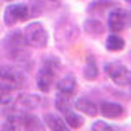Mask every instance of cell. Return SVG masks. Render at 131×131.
Instances as JSON below:
<instances>
[{"label": "cell", "instance_id": "cell-16", "mask_svg": "<svg viewBox=\"0 0 131 131\" xmlns=\"http://www.w3.org/2000/svg\"><path fill=\"white\" fill-rule=\"evenodd\" d=\"M106 48L110 49V51H121L123 48H125V39L120 38L118 35H110L108 38H106Z\"/></svg>", "mask_w": 131, "mask_h": 131}, {"label": "cell", "instance_id": "cell-18", "mask_svg": "<svg viewBox=\"0 0 131 131\" xmlns=\"http://www.w3.org/2000/svg\"><path fill=\"white\" fill-rule=\"evenodd\" d=\"M56 106H57V110H61V112H67L69 110V97L59 93L57 98H56Z\"/></svg>", "mask_w": 131, "mask_h": 131}, {"label": "cell", "instance_id": "cell-13", "mask_svg": "<svg viewBox=\"0 0 131 131\" xmlns=\"http://www.w3.org/2000/svg\"><path fill=\"white\" fill-rule=\"evenodd\" d=\"M64 120H66V125L71 126V128H80L82 125H84V118L80 116L79 113L75 112H71V110H67V112H64Z\"/></svg>", "mask_w": 131, "mask_h": 131}, {"label": "cell", "instance_id": "cell-11", "mask_svg": "<svg viewBox=\"0 0 131 131\" xmlns=\"http://www.w3.org/2000/svg\"><path fill=\"white\" fill-rule=\"evenodd\" d=\"M44 123H46V126L52 131H66L67 129L66 121L62 118L56 116V115H46V116H44Z\"/></svg>", "mask_w": 131, "mask_h": 131}, {"label": "cell", "instance_id": "cell-10", "mask_svg": "<svg viewBox=\"0 0 131 131\" xmlns=\"http://www.w3.org/2000/svg\"><path fill=\"white\" fill-rule=\"evenodd\" d=\"M74 106H75V110L89 115V116H97V113H98L97 105L92 100H89V98H79V100H75V105Z\"/></svg>", "mask_w": 131, "mask_h": 131}, {"label": "cell", "instance_id": "cell-17", "mask_svg": "<svg viewBox=\"0 0 131 131\" xmlns=\"http://www.w3.org/2000/svg\"><path fill=\"white\" fill-rule=\"evenodd\" d=\"M108 7H113L112 2H103V0H98V2H93L92 5L89 7L90 12H95V13H103Z\"/></svg>", "mask_w": 131, "mask_h": 131}, {"label": "cell", "instance_id": "cell-9", "mask_svg": "<svg viewBox=\"0 0 131 131\" xmlns=\"http://www.w3.org/2000/svg\"><path fill=\"white\" fill-rule=\"evenodd\" d=\"M41 103V98L38 95H33V93H26V95H18L15 105H20L25 110H35L38 108Z\"/></svg>", "mask_w": 131, "mask_h": 131}, {"label": "cell", "instance_id": "cell-8", "mask_svg": "<svg viewBox=\"0 0 131 131\" xmlns=\"http://www.w3.org/2000/svg\"><path fill=\"white\" fill-rule=\"evenodd\" d=\"M56 87H57V90H59V93L71 97L72 93L75 92L77 80H75V77H74V75H66V77H62V79L56 84Z\"/></svg>", "mask_w": 131, "mask_h": 131}, {"label": "cell", "instance_id": "cell-1", "mask_svg": "<svg viewBox=\"0 0 131 131\" xmlns=\"http://www.w3.org/2000/svg\"><path fill=\"white\" fill-rule=\"evenodd\" d=\"M25 84V75L16 67H0V92H15Z\"/></svg>", "mask_w": 131, "mask_h": 131}, {"label": "cell", "instance_id": "cell-20", "mask_svg": "<svg viewBox=\"0 0 131 131\" xmlns=\"http://www.w3.org/2000/svg\"><path fill=\"white\" fill-rule=\"evenodd\" d=\"M92 129H103V131H110V129H113L112 128V126H110V125H106V123L105 121H95V123H93V125H92Z\"/></svg>", "mask_w": 131, "mask_h": 131}, {"label": "cell", "instance_id": "cell-15", "mask_svg": "<svg viewBox=\"0 0 131 131\" xmlns=\"http://www.w3.org/2000/svg\"><path fill=\"white\" fill-rule=\"evenodd\" d=\"M20 123L23 128L26 129H38L41 128V123L38 121V118L33 115H20Z\"/></svg>", "mask_w": 131, "mask_h": 131}, {"label": "cell", "instance_id": "cell-4", "mask_svg": "<svg viewBox=\"0 0 131 131\" xmlns=\"http://www.w3.org/2000/svg\"><path fill=\"white\" fill-rule=\"evenodd\" d=\"M28 15H30V10L25 3H13V5L7 7L5 10V23L8 26H13L16 21L26 20Z\"/></svg>", "mask_w": 131, "mask_h": 131}, {"label": "cell", "instance_id": "cell-23", "mask_svg": "<svg viewBox=\"0 0 131 131\" xmlns=\"http://www.w3.org/2000/svg\"><path fill=\"white\" fill-rule=\"evenodd\" d=\"M51 2H56V0H51Z\"/></svg>", "mask_w": 131, "mask_h": 131}, {"label": "cell", "instance_id": "cell-12", "mask_svg": "<svg viewBox=\"0 0 131 131\" xmlns=\"http://www.w3.org/2000/svg\"><path fill=\"white\" fill-rule=\"evenodd\" d=\"M84 75L87 80L97 79L98 67H97V62H95V57L93 56H87V64H85V69H84Z\"/></svg>", "mask_w": 131, "mask_h": 131}, {"label": "cell", "instance_id": "cell-6", "mask_svg": "<svg viewBox=\"0 0 131 131\" xmlns=\"http://www.w3.org/2000/svg\"><path fill=\"white\" fill-rule=\"evenodd\" d=\"M54 75H56L54 69H51L49 66L44 64V67L41 69V72L38 75V80H36L38 89L41 90V92H49V90H51L52 84H54Z\"/></svg>", "mask_w": 131, "mask_h": 131}, {"label": "cell", "instance_id": "cell-2", "mask_svg": "<svg viewBox=\"0 0 131 131\" xmlns=\"http://www.w3.org/2000/svg\"><path fill=\"white\" fill-rule=\"evenodd\" d=\"M23 36H25V43L33 48H44L48 44V31L38 21L26 25L25 31H23Z\"/></svg>", "mask_w": 131, "mask_h": 131}, {"label": "cell", "instance_id": "cell-21", "mask_svg": "<svg viewBox=\"0 0 131 131\" xmlns=\"http://www.w3.org/2000/svg\"><path fill=\"white\" fill-rule=\"evenodd\" d=\"M5 2H13V0H5Z\"/></svg>", "mask_w": 131, "mask_h": 131}, {"label": "cell", "instance_id": "cell-3", "mask_svg": "<svg viewBox=\"0 0 131 131\" xmlns=\"http://www.w3.org/2000/svg\"><path fill=\"white\" fill-rule=\"evenodd\" d=\"M105 72L110 75L116 85L120 87H126L131 85V71L126 66H123L121 62H108L105 66Z\"/></svg>", "mask_w": 131, "mask_h": 131}, {"label": "cell", "instance_id": "cell-19", "mask_svg": "<svg viewBox=\"0 0 131 131\" xmlns=\"http://www.w3.org/2000/svg\"><path fill=\"white\" fill-rule=\"evenodd\" d=\"M8 43H10V44H13V48H16V46H21V44H25V36H23L20 31H15L13 35H10V36H8Z\"/></svg>", "mask_w": 131, "mask_h": 131}, {"label": "cell", "instance_id": "cell-5", "mask_svg": "<svg viewBox=\"0 0 131 131\" xmlns=\"http://www.w3.org/2000/svg\"><path fill=\"white\" fill-rule=\"evenodd\" d=\"M126 20H128L126 12L118 7V8H115V10H112L108 13V28L113 33L121 31L123 28H125V25H126Z\"/></svg>", "mask_w": 131, "mask_h": 131}, {"label": "cell", "instance_id": "cell-22", "mask_svg": "<svg viewBox=\"0 0 131 131\" xmlns=\"http://www.w3.org/2000/svg\"><path fill=\"white\" fill-rule=\"evenodd\" d=\"M126 2H128V3H131V0H126Z\"/></svg>", "mask_w": 131, "mask_h": 131}, {"label": "cell", "instance_id": "cell-14", "mask_svg": "<svg viewBox=\"0 0 131 131\" xmlns=\"http://www.w3.org/2000/svg\"><path fill=\"white\" fill-rule=\"evenodd\" d=\"M84 30L87 33H90V35H102V33L105 31V26L98 21V20L89 18V20H85V23H84Z\"/></svg>", "mask_w": 131, "mask_h": 131}, {"label": "cell", "instance_id": "cell-7", "mask_svg": "<svg viewBox=\"0 0 131 131\" xmlns=\"http://www.w3.org/2000/svg\"><path fill=\"white\" fill-rule=\"evenodd\" d=\"M100 113L105 118H120L125 115V108L120 103H115V102H103L100 105Z\"/></svg>", "mask_w": 131, "mask_h": 131}]
</instances>
